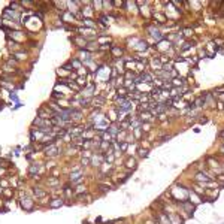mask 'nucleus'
Returning a JSON list of instances; mask_svg holds the SVG:
<instances>
[{
  "mask_svg": "<svg viewBox=\"0 0 224 224\" xmlns=\"http://www.w3.org/2000/svg\"><path fill=\"white\" fill-rule=\"evenodd\" d=\"M217 179H220L221 182H224V175H218V176H217Z\"/></svg>",
  "mask_w": 224,
  "mask_h": 224,
  "instance_id": "e433bc0d",
  "label": "nucleus"
},
{
  "mask_svg": "<svg viewBox=\"0 0 224 224\" xmlns=\"http://www.w3.org/2000/svg\"><path fill=\"white\" fill-rule=\"evenodd\" d=\"M120 94H126V90L124 88H120Z\"/></svg>",
  "mask_w": 224,
  "mask_h": 224,
  "instance_id": "58836bf2",
  "label": "nucleus"
},
{
  "mask_svg": "<svg viewBox=\"0 0 224 224\" xmlns=\"http://www.w3.org/2000/svg\"><path fill=\"white\" fill-rule=\"evenodd\" d=\"M63 203H64L63 199H53L48 205H49V208H53V209H54V208H60V206H63Z\"/></svg>",
  "mask_w": 224,
  "mask_h": 224,
  "instance_id": "1a4fd4ad",
  "label": "nucleus"
},
{
  "mask_svg": "<svg viewBox=\"0 0 224 224\" xmlns=\"http://www.w3.org/2000/svg\"><path fill=\"white\" fill-rule=\"evenodd\" d=\"M94 6H96V8H100V6H102V3L97 0V2H94Z\"/></svg>",
  "mask_w": 224,
  "mask_h": 224,
  "instance_id": "4c0bfd02",
  "label": "nucleus"
},
{
  "mask_svg": "<svg viewBox=\"0 0 224 224\" xmlns=\"http://www.w3.org/2000/svg\"><path fill=\"white\" fill-rule=\"evenodd\" d=\"M223 151H224V148H223Z\"/></svg>",
  "mask_w": 224,
  "mask_h": 224,
  "instance_id": "79ce46f5",
  "label": "nucleus"
},
{
  "mask_svg": "<svg viewBox=\"0 0 224 224\" xmlns=\"http://www.w3.org/2000/svg\"><path fill=\"white\" fill-rule=\"evenodd\" d=\"M126 166H127L128 169H130V170H133V169L136 167V160H135L133 157H130V158H128V160L126 161Z\"/></svg>",
  "mask_w": 224,
  "mask_h": 224,
  "instance_id": "2eb2a0df",
  "label": "nucleus"
},
{
  "mask_svg": "<svg viewBox=\"0 0 224 224\" xmlns=\"http://www.w3.org/2000/svg\"><path fill=\"white\" fill-rule=\"evenodd\" d=\"M64 14H66V15H61V18H63L64 21H73V16H75V15H73L72 12H64Z\"/></svg>",
  "mask_w": 224,
  "mask_h": 224,
  "instance_id": "6ab92c4d",
  "label": "nucleus"
},
{
  "mask_svg": "<svg viewBox=\"0 0 224 224\" xmlns=\"http://www.w3.org/2000/svg\"><path fill=\"white\" fill-rule=\"evenodd\" d=\"M194 178H196V181H197V184H200V185H203V184H206V182H209V181H211V178L206 175L205 172H202V170L197 172Z\"/></svg>",
  "mask_w": 224,
  "mask_h": 224,
  "instance_id": "423d86ee",
  "label": "nucleus"
},
{
  "mask_svg": "<svg viewBox=\"0 0 224 224\" xmlns=\"http://www.w3.org/2000/svg\"><path fill=\"white\" fill-rule=\"evenodd\" d=\"M82 120V114H81V111H76V109H73L72 111V114H70V121L72 123H75V124H78L79 121Z\"/></svg>",
  "mask_w": 224,
  "mask_h": 224,
  "instance_id": "6e6552de",
  "label": "nucleus"
},
{
  "mask_svg": "<svg viewBox=\"0 0 224 224\" xmlns=\"http://www.w3.org/2000/svg\"><path fill=\"white\" fill-rule=\"evenodd\" d=\"M2 196H3V197H6V199H12V197H14V190H12L11 187H9V188H5Z\"/></svg>",
  "mask_w": 224,
  "mask_h": 224,
  "instance_id": "4468645a",
  "label": "nucleus"
},
{
  "mask_svg": "<svg viewBox=\"0 0 224 224\" xmlns=\"http://www.w3.org/2000/svg\"><path fill=\"white\" fill-rule=\"evenodd\" d=\"M109 167H111V165H109V163H106V165H105V163H103V165L100 166V170H102V173H106V175H108V173H109V170H111Z\"/></svg>",
  "mask_w": 224,
  "mask_h": 224,
  "instance_id": "a211bd4d",
  "label": "nucleus"
},
{
  "mask_svg": "<svg viewBox=\"0 0 224 224\" xmlns=\"http://www.w3.org/2000/svg\"><path fill=\"white\" fill-rule=\"evenodd\" d=\"M112 54H114L115 57H120L123 54V51H121V48H112Z\"/></svg>",
  "mask_w": 224,
  "mask_h": 224,
  "instance_id": "a878e982",
  "label": "nucleus"
},
{
  "mask_svg": "<svg viewBox=\"0 0 224 224\" xmlns=\"http://www.w3.org/2000/svg\"><path fill=\"white\" fill-rule=\"evenodd\" d=\"M137 154H139V157L145 158L146 156H148V150H146V148H139V150H137Z\"/></svg>",
  "mask_w": 224,
  "mask_h": 224,
  "instance_id": "b1692460",
  "label": "nucleus"
},
{
  "mask_svg": "<svg viewBox=\"0 0 224 224\" xmlns=\"http://www.w3.org/2000/svg\"><path fill=\"white\" fill-rule=\"evenodd\" d=\"M103 102H105V97H102V96H99V97H93V100H91V103L94 106H102L103 105Z\"/></svg>",
  "mask_w": 224,
  "mask_h": 224,
  "instance_id": "f8f14e48",
  "label": "nucleus"
},
{
  "mask_svg": "<svg viewBox=\"0 0 224 224\" xmlns=\"http://www.w3.org/2000/svg\"><path fill=\"white\" fill-rule=\"evenodd\" d=\"M53 97L54 99H66V96L63 93H53Z\"/></svg>",
  "mask_w": 224,
  "mask_h": 224,
  "instance_id": "cd10ccee",
  "label": "nucleus"
},
{
  "mask_svg": "<svg viewBox=\"0 0 224 224\" xmlns=\"http://www.w3.org/2000/svg\"><path fill=\"white\" fill-rule=\"evenodd\" d=\"M14 55L16 58H25V57H27V53H15Z\"/></svg>",
  "mask_w": 224,
  "mask_h": 224,
  "instance_id": "c756f323",
  "label": "nucleus"
},
{
  "mask_svg": "<svg viewBox=\"0 0 224 224\" xmlns=\"http://www.w3.org/2000/svg\"><path fill=\"white\" fill-rule=\"evenodd\" d=\"M69 178H70V181H76V179L82 178V170H79V172H73V173L69 175Z\"/></svg>",
  "mask_w": 224,
  "mask_h": 224,
  "instance_id": "dca6fc26",
  "label": "nucleus"
},
{
  "mask_svg": "<svg viewBox=\"0 0 224 224\" xmlns=\"http://www.w3.org/2000/svg\"><path fill=\"white\" fill-rule=\"evenodd\" d=\"M84 15L85 16H93V8L91 6H85L84 8Z\"/></svg>",
  "mask_w": 224,
  "mask_h": 224,
  "instance_id": "4be33fe9",
  "label": "nucleus"
},
{
  "mask_svg": "<svg viewBox=\"0 0 224 224\" xmlns=\"http://www.w3.org/2000/svg\"><path fill=\"white\" fill-rule=\"evenodd\" d=\"M156 224H172L169 217H167V214L165 211H161L157 214V217H156Z\"/></svg>",
  "mask_w": 224,
  "mask_h": 224,
  "instance_id": "39448f33",
  "label": "nucleus"
},
{
  "mask_svg": "<svg viewBox=\"0 0 224 224\" xmlns=\"http://www.w3.org/2000/svg\"><path fill=\"white\" fill-rule=\"evenodd\" d=\"M78 73H79V76H87V69L82 66L81 69H78Z\"/></svg>",
  "mask_w": 224,
  "mask_h": 224,
  "instance_id": "c85d7f7f",
  "label": "nucleus"
},
{
  "mask_svg": "<svg viewBox=\"0 0 224 224\" xmlns=\"http://www.w3.org/2000/svg\"><path fill=\"white\" fill-rule=\"evenodd\" d=\"M0 206H2V200H0Z\"/></svg>",
  "mask_w": 224,
  "mask_h": 224,
  "instance_id": "a19ab883",
  "label": "nucleus"
},
{
  "mask_svg": "<svg viewBox=\"0 0 224 224\" xmlns=\"http://www.w3.org/2000/svg\"><path fill=\"white\" fill-rule=\"evenodd\" d=\"M208 48H209L211 51H214V49H215V44L212 42V44H209V45H208Z\"/></svg>",
  "mask_w": 224,
  "mask_h": 224,
  "instance_id": "f704fd0d",
  "label": "nucleus"
},
{
  "mask_svg": "<svg viewBox=\"0 0 224 224\" xmlns=\"http://www.w3.org/2000/svg\"><path fill=\"white\" fill-rule=\"evenodd\" d=\"M105 161L106 163H109V165H111V163H114V150H108L106 151V157H105Z\"/></svg>",
  "mask_w": 224,
  "mask_h": 224,
  "instance_id": "9b49d317",
  "label": "nucleus"
},
{
  "mask_svg": "<svg viewBox=\"0 0 224 224\" xmlns=\"http://www.w3.org/2000/svg\"><path fill=\"white\" fill-rule=\"evenodd\" d=\"M109 142L108 141H102V143H100V151H108L109 150Z\"/></svg>",
  "mask_w": 224,
  "mask_h": 224,
  "instance_id": "5701e85b",
  "label": "nucleus"
},
{
  "mask_svg": "<svg viewBox=\"0 0 224 224\" xmlns=\"http://www.w3.org/2000/svg\"><path fill=\"white\" fill-rule=\"evenodd\" d=\"M5 31L9 34V36L14 39V40H16V42H20V40H24V38H25V34L24 33H21L20 30H8V29H5Z\"/></svg>",
  "mask_w": 224,
  "mask_h": 224,
  "instance_id": "7ed1b4c3",
  "label": "nucleus"
},
{
  "mask_svg": "<svg viewBox=\"0 0 224 224\" xmlns=\"http://www.w3.org/2000/svg\"><path fill=\"white\" fill-rule=\"evenodd\" d=\"M118 130H120V128H118L117 124H111L109 128H108V133H109L111 136H115V135H118Z\"/></svg>",
  "mask_w": 224,
  "mask_h": 224,
  "instance_id": "ddd939ff",
  "label": "nucleus"
},
{
  "mask_svg": "<svg viewBox=\"0 0 224 224\" xmlns=\"http://www.w3.org/2000/svg\"><path fill=\"white\" fill-rule=\"evenodd\" d=\"M20 206H21L24 211H31L34 203H33V200L30 199V197L27 196V197H24V199H20Z\"/></svg>",
  "mask_w": 224,
  "mask_h": 224,
  "instance_id": "20e7f679",
  "label": "nucleus"
},
{
  "mask_svg": "<svg viewBox=\"0 0 224 224\" xmlns=\"http://www.w3.org/2000/svg\"><path fill=\"white\" fill-rule=\"evenodd\" d=\"M46 184H48V185H51V187H55V185L58 187V185H60L58 179H55V178H49V179L46 181Z\"/></svg>",
  "mask_w": 224,
  "mask_h": 224,
  "instance_id": "aec40b11",
  "label": "nucleus"
},
{
  "mask_svg": "<svg viewBox=\"0 0 224 224\" xmlns=\"http://www.w3.org/2000/svg\"><path fill=\"white\" fill-rule=\"evenodd\" d=\"M167 217H169L172 224H184V220H182V217H181L179 214L172 212V214H167Z\"/></svg>",
  "mask_w": 224,
  "mask_h": 224,
  "instance_id": "0eeeda50",
  "label": "nucleus"
},
{
  "mask_svg": "<svg viewBox=\"0 0 224 224\" xmlns=\"http://www.w3.org/2000/svg\"><path fill=\"white\" fill-rule=\"evenodd\" d=\"M182 33L185 34V36H191V33H193V31H191V29H184Z\"/></svg>",
  "mask_w": 224,
  "mask_h": 224,
  "instance_id": "7c9ffc66",
  "label": "nucleus"
},
{
  "mask_svg": "<svg viewBox=\"0 0 224 224\" xmlns=\"http://www.w3.org/2000/svg\"><path fill=\"white\" fill-rule=\"evenodd\" d=\"M76 84H78L81 88L87 87V84H85V76H79V78H76Z\"/></svg>",
  "mask_w": 224,
  "mask_h": 224,
  "instance_id": "f3484780",
  "label": "nucleus"
},
{
  "mask_svg": "<svg viewBox=\"0 0 224 224\" xmlns=\"http://www.w3.org/2000/svg\"><path fill=\"white\" fill-rule=\"evenodd\" d=\"M193 188H194L196 194H199L200 197H202V196H205V190H203V188H199V185H197V184H194V185H193Z\"/></svg>",
  "mask_w": 224,
  "mask_h": 224,
  "instance_id": "412c9836",
  "label": "nucleus"
},
{
  "mask_svg": "<svg viewBox=\"0 0 224 224\" xmlns=\"http://www.w3.org/2000/svg\"><path fill=\"white\" fill-rule=\"evenodd\" d=\"M9 9H12V11H15V9L21 11L23 8H21V5H18V3H11V5H9Z\"/></svg>",
  "mask_w": 224,
  "mask_h": 224,
  "instance_id": "bb28decb",
  "label": "nucleus"
},
{
  "mask_svg": "<svg viewBox=\"0 0 224 224\" xmlns=\"http://www.w3.org/2000/svg\"><path fill=\"white\" fill-rule=\"evenodd\" d=\"M82 165L87 166V165H88V158H82Z\"/></svg>",
  "mask_w": 224,
  "mask_h": 224,
  "instance_id": "c9c22d12",
  "label": "nucleus"
},
{
  "mask_svg": "<svg viewBox=\"0 0 224 224\" xmlns=\"http://www.w3.org/2000/svg\"><path fill=\"white\" fill-rule=\"evenodd\" d=\"M221 136H223V137H224V130H223V132H221Z\"/></svg>",
  "mask_w": 224,
  "mask_h": 224,
  "instance_id": "ea45409f",
  "label": "nucleus"
},
{
  "mask_svg": "<svg viewBox=\"0 0 224 224\" xmlns=\"http://www.w3.org/2000/svg\"><path fill=\"white\" fill-rule=\"evenodd\" d=\"M33 193H34V196H36V197H42V196L46 194L44 188L39 187V185H34V187H33Z\"/></svg>",
  "mask_w": 224,
  "mask_h": 224,
  "instance_id": "9d476101",
  "label": "nucleus"
},
{
  "mask_svg": "<svg viewBox=\"0 0 224 224\" xmlns=\"http://www.w3.org/2000/svg\"><path fill=\"white\" fill-rule=\"evenodd\" d=\"M82 23L85 24V27H90V29H91V27H94V21H91V20H88V18H84V20H82Z\"/></svg>",
  "mask_w": 224,
  "mask_h": 224,
  "instance_id": "393cba45",
  "label": "nucleus"
},
{
  "mask_svg": "<svg viewBox=\"0 0 224 224\" xmlns=\"http://www.w3.org/2000/svg\"><path fill=\"white\" fill-rule=\"evenodd\" d=\"M61 67H63V69H69V70H72V69H73V67H72V64H70V63H66V64H63V66H61Z\"/></svg>",
  "mask_w": 224,
  "mask_h": 224,
  "instance_id": "473e14b6",
  "label": "nucleus"
},
{
  "mask_svg": "<svg viewBox=\"0 0 224 224\" xmlns=\"http://www.w3.org/2000/svg\"><path fill=\"white\" fill-rule=\"evenodd\" d=\"M58 75H60V76H66L67 73H64V69H63V67H60V69H58Z\"/></svg>",
  "mask_w": 224,
  "mask_h": 224,
  "instance_id": "72a5a7b5",
  "label": "nucleus"
},
{
  "mask_svg": "<svg viewBox=\"0 0 224 224\" xmlns=\"http://www.w3.org/2000/svg\"><path fill=\"white\" fill-rule=\"evenodd\" d=\"M188 188H184L181 184H176V185H173L172 187V190H170V196L173 197V199L176 200V202H179V203H184V202H187L188 200Z\"/></svg>",
  "mask_w": 224,
  "mask_h": 224,
  "instance_id": "f257e3e1",
  "label": "nucleus"
},
{
  "mask_svg": "<svg viewBox=\"0 0 224 224\" xmlns=\"http://www.w3.org/2000/svg\"><path fill=\"white\" fill-rule=\"evenodd\" d=\"M6 16H9L11 20H14L16 24H18L21 21V14L18 11H12V9H5V14H3V18H6Z\"/></svg>",
  "mask_w": 224,
  "mask_h": 224,
  "instance_id": "f03ea898",
  "label": "nucleus"
},
{
  "mask_svg": "<svg viewBox=\"0 0 224 224\" xmlns=\"http://www.w3.org/2000/svg\"><path fill=\"white\" fill-rule=\"evenodd\" d=\"M141 135H142V128H136V130H135V136L139 137Z\"/></svg>",
  "mask_w": 224,
  "mask_h": 224,
  "instance_id": "2f4dec72",
  "label": "nucleus"
}]
</instances>
